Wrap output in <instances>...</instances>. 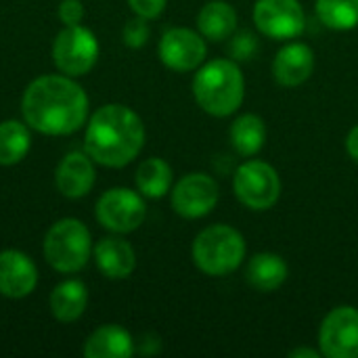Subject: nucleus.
Instances as JSON below:
<instances>
[{
  "label": "nucleus",
  "mask_w": 358,
  "mask_h": 358,
  "mask_svg": "<svg viewBox=\"0 0 358 358\" xmlns=\"http://www.w3.org/2000/svg\"><path fill=\"white\" fill-rule=\"evenodd\" d=\"M31 147L29 126L17 120L0 122V166L19 164Z\"/></svg>",
  "instance_id": "obj_23"
},
{
  "label": "nucleus",
  "mask_w": 358,
  "mask_h": 358,
  "mask_svg": "<svg viewBox=\"0 0 358 358\" xmlns=\"http://www.w3.org/2000/svg\"><path fill=\"white\" fill-rule=\"evenodd\" d=\"M193 96L197 105L214 117L235 113L245 96V80L237 61L214 59L201 65L193 78Z\"/></svg>",
  "instance_id": "obj_3"
},
{
  "label": "nucleus",
  "mask_w": 358,
  "mask_h": 358,
  "mask_svg": "<svg viewBox=\"0 0 358 358\" xmlns=\"http://www.w3.org/2000/svg\"><path fill=\"white\" fill-rule=\"evenodd\" d=\"M136 189L143 197L159 199L172 191V168L162 157H149L136 168Z\"/></svg>",
  "instance_id": "obj_21"
},
{
  "label": "nucleus",
  "mask_w": 358,
  "mask_h": 358,
  "mask_svg": "<svg viewBox=\"0 0 358 358\" xmlns=\"http://www.w3.org/2000/svg\"><path fill=\"white\" fill-rule=\"evenodd\" d=\"M147 216V206L143 195L126 189L115 187L105 191L96 201V220L111 233L126 235L136 231Z\"/></svg>",
  "instance_id": "obj_8"
},
{
  "label": "nucleus",
  "mask_w": 358,
  "mask_h": 358,
  "mask_svg": "<svg viewBox=\"0 0 358 358\" xmlns=\"http://www.w3.org/2000/svg\"><path fill=\"white\" fill-rule=\"evenodd\" d=\"M46 262L63 275H73L82 271L92 254V237L84 222L78 218H61L57 220L42 245Z\"/></svg>",
  "instance_id": "obj_5"
},
{
  "label": "nucleus",
  "mask_w": 358,
  "mask_h": 358,
  "mask_svg": "<svg viewBox=\"0 0 358 358\" xmlns=\"http://www.w3.org/2000/svg\"><path fill=\"white\" fill-rule=\"evenodd\" d=\"M315 69V52L304 42L283 46L273 61V76L281 86L294 88L304 84Z\"/></svg>",
  "instance_id": "obj_15"
},
{
  "label": "nucleus",
  "mask_w": 358,
  "mask_h": 358,
  "mask_svg": "<svg viewBox=\"0 0 358 358\" xmlns=\"http://www.w3.org/2000/svg\"><path fill=\"white\" fill-rule=\"evenodd\" d=\"M319 346L329 358H358V308H334L321 323Z\"/></svg>",
  "instance_id": "obj_11"
},
{
  "label": "nucleus",
  "mask_w": 358,
  "mask_h": 358,
  "mask_svg": "<svg viewBox=\"0 0 358 358\" xmlns=\"http://www.w3.org/2000/svg\"><path fill=\"white\" fill-rule=\"evenodd\" d=\"M157 50L168 69L193 71L206 59V38L189 27H172L162 36Z\"/></svg>",
  "instance_id": "obj_12"
},
{
  "label": "nucleus",
  "mask_w": 358,
  "mask_h": 358,
  "mask_svg": "<svg viewBox=\"0 0 358 358\" xmlns=\"http://www.w3.org/2000/svg\"><path fill=\"white\" fill-rule=\"evenodd\" d=\"M233 189L237 199L245 208L262 212L279 201L281 180L271 164L260 159H248L237 168L233 178Z\"/></svg>",
  "instance_id": "obj_7"
},
{
  "label": "nucleus",
  "mask_w": 358,
  "mask_h": 358,
  "mask_svg": "<svg viewBox=\"0 0 358 358\" xmlns=\"http://www.w3.org/2000/svg\"><path fill=\"white\" fill-rule=\"evenodd\" d=\"M59 19L63 25H78L84 19V4L82 0H61L59 4Z\"/></svg>",
  "instance_id": "obj_27"
},
{
  "label": "nucleus",
  "mask_w": 358,
  "mask_h": 358,
  "mask_svg": "<svg viewBox=\"0 0 358 358\" xmlns=\"http://www.w3.org/2000/svg\"><path fill=\"white\" fill-rule=\"evenodd\" d=\"M38 285V268L34 260L19 250L0 252V296L21 300Z\"/></svg>",
  "instance_id": "obj_13"
},
{
  "label": "nucleus",
  "mask_w": 358,
  "mask_h": 358,
  "mask_svg": "<svg viewBox=\"0 0 358 358\" xmlns=\"http://www.w3.org/2000/svg\"><path fill=\"white\" fill-rule=\"evenodd\" d=\"M92 254L99 271L107 279H128L136 268L134 248L126 239L117 237V233L113 237L101 239L92 250Z\"/></svg>",
  "instance_id": "obj_16"
},
{
  "label": "nucleus",
  "mask_w": 358,
  "mask_h": 358,
  "mask_svg": "<svg viewBox=\"0 0 358 358\" xmlns=\"http://www.w3.org/2000/svg\"><path fill=\"white\" fill-rule=\"evenodd\" d=\"M317 15L329 29H355L358 25V0H317Z\"/></svg>",
  "instance_id": "obj_24"
},
{
  "label": "nucleus",
  "mask_w": 358,
  "mask_h": 358,
  "mask_svg": "<svg viewBox=\"0 0 358 358\" xmlns=\"http://www.w3.org/2000/svg\"><path fill=\"white\" fill-rule=\"evenodd\" d=\"M346 149H348V155L358 162V124L350 130V134H348V138H346Z\"/></svg>",
  "instance_id": "obj_29"
},
{
  "label": "nucleus",
  "mask_w": 358,
  "mask_h": 358,
  "mask_svg": "<svg viewBox=\"0 0 358 358\" xmlns=\"http://www.w3.org/2000/svg\"><path fill=\"white\" fill-rule=\"evenodd\" d=\"M50 313L61 323H73L78 321L88 304V289L78 279H67L59 283L50 294Z\"/></svg>",
  "instance_id": "obj_20"
},
{
  "label": "nucleus",
  "mask_w": 358,
  "mask_h": 358,
  "mask_svg": "<svg viewBox=\"0 0 358 358\" xmlns=\"http://www.w3.org/2000/svg\"><path fill=\"white\" fill-rule=\"evenodd\" d=\"M220 199L218 182L203 172L182 176L172 189V208L187 220L208 216Z\"/></svg>",
  "instance_id": "obj_10"
},
{
  "label": "nucleus",
  "mask_w": 358,
  "mask_h": 358,
  "mask_svg": "<svg viewBox=\"0 0 358 358\" xmlns=\"http://www.w3.org/2000/svg\"><path fill=\"white\" fill-rule=\"evenodd\" d=\"M52 59L61 73L80 78L96 65L99 40L82 23L65 25L52 42Z\"/></svg>",
  "instance_id": "obj_6"
},
{
  "label": "nucleus",
  "mask_w": 358,
  "mask_h": 358,
  "mask_svg": "<svg viewBox=\"0 0 358 358\" xmlns=\"http://www.w3.org/2000/svg\"><path fill=\"white\" fill-rule=\"evenodd\" d=\"M168 0H128V6L145 19H155L164 13Z\"/></svg>",
  "instance_id": "obj_28"
},
{
  "label": "nucleus",
  "mask_w": 358,
  "mask_h": 358,
  "mask_svg": "<svg viewBox=\"0 0 358 358\" xmlns=\"http://www.w3.org/2000/svg\"><path fill=\"white\" fill-rule=\"evenodd\" d=\"M132 355L134 340L120 325H103L94 329L84 344L86 358H128Z\"/></svg>",
  "instance_id": "obj_17"
},
{
  "label": "nucleus",
  "mask_w": 358,
  "mask_h": 358,
  "mask_svg": "<svg viewBox=\"0 0 358 358\" xmlns=\"http://www.w3.org/2000/svg\"><path fill=\"white\" fill-rule=\"evenodd\" d=\"M149 19L145 17H134L130 19L126 25H124V31H122V38H124V44L128 48H141L147 44L149 36H151V29H149Z\"/></svg>",
  "instance_id": "obj_25"
},
{
  "label": "nucleus",
  "mask_w": 358,
  "mask_h": 358,
  "mask_svg": "<svg viewBox=\"0 0 358 358\" xmlns=\"http://www.w3.org/2000/svg\"><path fill=\"white\" fill-rule=\"evenodd\" d=\"M94 159L86 151H71L67 153L55 172L57 189L63 197L80 199L88 195L94 187Z\"/></svg>",
  "instance_id": "obj_14"
},
{
  "label": "nucleus",
  "mask_w": 358,
  "mask_h": 358,
  "mask_svg": "<svg viewBox=\"0 0 358 358\" xmlns=\"http://www.w3.org/2000/svg\"><path fill=\"white\" fill-rule=\"evenodd\" d=\"M264 141H266V126L262 117H258L256 113H243L233 122L231 143L239 155L243 157L256 155L264 147Z\"/></svg>",
  "instance_id": "obj_22"
},
{
  "label": "nucleus",
  "mask_w": 358,
  "mask_h": 358,
  "mask_svg": "<svg viewBox=\"0 0 358 358\" xmlns=\"http://www.w3.org/2000/svg\"><path fill=\"white\" fill-rule=\"evenodd\" d=\"M245 275H248V281L254 289L271 294V292H277L287 281L289 266L279 254L262 252L250 260Z\"/></svg>",
  "instance_id": "obj_19"
},
{
  "label": "nucleus",
  "mask_w": 358,
  "mask_h": 358,
  "mask_svg": "<svg viewBox=\"0 0 358 358\" xmlns=\"http://www.w3.org/2000/svg\"><path fill=\"white\" fill-rule=\"evenodd\" d=\"M145 145V124L130 107L109 103L86 122L84 151L105 168L128 166Z\"/></svg>",
  "instance_id": "obj_2"
},
{
  "label": "nucleus",
  "mask_w": 358,
  "mask_h": 358,
  "mask_svg": "<svg viewBox=\"0 0 358 358\" xmlns=\"http://www.w3.org/2000/svg\"><path fill=\"white\" fill-rule=\"evenodd\" d=\"M88 94L71 76H40L31 80L21 99L25 124L48 136L78 132L88 120Z\"/></svg>",
  "instance_id": "obj_1"
},
{
  "label": "nucleus",
  "mask_w": 358,
  "mask_h": 358,
  "mask_svg": "<svg viewBox=\"0 0 358 358\" xmlns=\"http://www.w3.org/2000/svg\"><path fill=\"white\" fill-rule=\"evenodd\" d=\"M258 50V38L243 29V31H237L231 40V46H229V52L233 57V61H248L254 57V52Z\"/></svg>",
  "instance_id": "obj_26"
},
{
  "label": "nucleus",
  "mask_w": 358,
  "mask_h": 358,
  "mask_svg": "<svg viewBox=\"0 0 358 358\" xmlns=\"http://www.w3.org/2000/svg\"><path fill=\"white\" fill-rule=\"evenodd\" d=\"M323 355L321 350H310V348H300V350H292L289 357L300 358V357H310V358H319Z\"/></svg>",
  "instance_id": "obj_30"
},
{
  "label": "nucleus",
  "mask_w": 358,
  "mask_h": 358,
  "mask_svg": "<svg viewBox=\"0 0 358 358\" xmlns=\"http://www.w3.org/2000/svg\"><path fill=\"white\" fill-rule=\"evenodd\" d=\"M191 254L201 273L210 277H224L241 266L245 258V239L229 224H214L195 237Z\"/></svg>",
  "instance_id": "obj_4"
},
{
  "label": "nucleus",
  "mask_w": 358,
  "mask_h": 358,
  "mask_svg": "<svg viewBox=\"0 0 358 358\" xmlns=\"http://www.w3.org/2000/svg\"><path fill=\"white\" fill-rule=\"evenodd\" d=\"M254 23L273 40H292L306 29V15L298 0H258Z\"/></svg>",
  "instance_id": "obj_9"
},
{
  "label": "nucleus",
  "mask_w": 358,
  "mask_h": 358,
  "mask_svg": "<svg viewBox=\"0 0 358 358\" xmlns=\"http://www.w3.org/2000/svg\"><path fill=\"white\" fill-rule=\"evenodd\" d=\"M197 27L206 40L212 42L229 40L237 29V10L233 8V4L224 0L206 2L197 15Z\"/></svg>",
  "instance_id": "obj_18"
}]
</instances>
